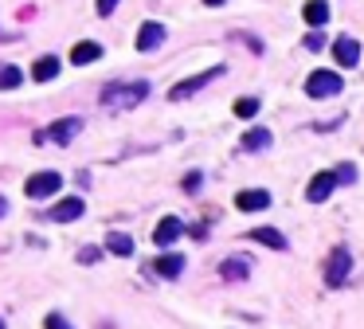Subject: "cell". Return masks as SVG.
Here are the masks:
<instances>
[{"mask_svg":"<svg viewBox=\"0 0 364 329\" xmlns=\"http://www.w3.org/2000/svg\"><path fill=\"white\" fill-rule=\"evenodd\" d=\"M165 24H157V20H145L141 28H137V51H157V47L165 44Z\"/></svg>","mask_w":364,"mask_h":329,"instance_id":"ba28073f","label":"cell"},{"mask_svg":"<svg viewBox=\"0 0 364 329\" xmlns=\"http://www.w3.org/2000/svg\"><path fill=\"white\" fill-rule=\"evenodd\" d=\"M235 114H239V118H254V114H259V99H239L235 102Z\"/></svg>","mask_w":364,"mask_h":329,"instance_id":"7402d4cb","label":"cell"},{"mask_svg":"<svg viewBox=\"0 0 364 329\" xmlns=\"http://www.w3.org/2000/svg\"><path fill=\"white\" fill-rule=\"evenodd\" d=\"M321 44H325V40H321V32H309L306 35V47H309V51H321Z\"/></svg>","mask_w":364,"mask_h":329,"instance_id":"484cf974","label":"cell"},{"mask_svg":"<svg viewBox=\"0 0 364 329\" xmlns=\"http://www.w3.org/2000/svg\"><path fill=\"white\" fill-rule=\"evenodd\" d=\"M0 329H4V321H0Z\"/></svg>","mask_w":364,"mask_h":329,"instance_id":"f546056e","label":"cell"},{"mask_svg":"<svg viewBox=\"0 0 364 329\" xmlns=\"http://www.w3.org/2000/svg\"><path fill=\"white\" fill-rule=\"evenodd\" d=\"M220 274L227 278V282H243V278L251 274V259H243V255H235V259H223Z\"/></svg>","mask_w":364,"mask_h":329,"instance_id":"2e32d148","label":"cell"},{"mask_svg":"<svg viewBox=\"0 0 364 329\" xmlns=\"http://www.w3.org/2000/svg\"><path fill=\"white\" fill-rule=\"evenodd\" d=\"M78 133H83V118H59L51 126H44V130H35L32 142L35 145H67V142H75Z\"/></svg>","mask_w":364,"mask_h":329,"instance_id":"7a4b0ae2","label":"cell"},{"mask_svg":"<svg viewBox=\"0 0 364 329\" xmlns=\"http://www.w3.org/2000/svg\"><path fill=\"white\" fill-rule=\"evenodd\" d=\"M227 67H208V71H200V75H192V78H184V83H177V87L168 90V99L173 102H184V99H192L196 90H204L211 83V78H220Z\"/></svg>","mask_w":364,"mask_h":329,"instance_id":"277c9868","label":"cell"},{"mask_svg":"<svg viewBox=\"0 0 364 329\" xmlns=\"http://www.w3.org/2000/svg\"><path fill=\"white\" fill-rule=\"evenodd\" d=\"M302 16H306L309 28H321V24L329 20V4H325V0H309L306 8H302Z\"/></svg>","mask_w":364,"mask_h":329,"instance_id":"d6986e66","label":"cell"},{"mask_svg":"<svg viewBox=\"0 0 364 329\" xmlns=\"http://www.w3.org/2000/svg\"><path fill=\"white\" fill-rule=\"evenodd\" d=\"M153 271L161 274V278H180V271H184V255H177V251L161 255V259L153 263Z\"/></svg>","mask_w":364,"mask_h":329,"instance_id":"9a60e30c","label":"cell"},{"mask_svg":"<svg viewBox=\"0 0 364 329\" xmlns=\"http://www.w3.org/2000/svg\"><path fill=\"white\" fill-rule=\"evenodd\" d=\"M266 145H270V130L243 133V149H247V153H259V149H266Z\"/></svg>","mask_w":364,"mask_h":329,"instance_id":"ffe728a7","label":"cell"},{"mask_svg":"<svg viewBox=\"0 0 364 329\" xmlns=\"http://www.w3.org/2000/svg\"><path fill=\"white\" fill-rule=\"evenodd\" d=\"M94 4H98V16H110L118 8V0H94Z\"/></svg>","mask_w":364,"mask_h":329,"instance_id":"4316f807","label":"cell"},{"mask_svg":"<svg viewBox=\"0 0 364 329\" xmlns=\"http://www.w3.org/2000/svg\"><path fill=\"white\" fill-rule=\"evenodd\" d=\"M247 239L263 243V247H275V251H286V247H290L286 235H282L278 228H254V231H247Z\"/></svg>","mask_w":364,"mask_h":329,"instance_id":"4fadbf2b","label":"cell"},{"mask_svg":"<svg viewBox=\"0 0 364 329\" xmlns=\"http://www.w3.org/2000/svg\"><path fill=\"white\" fill-rule=\"evenodd\" d=\"M94 59H102V44H94V40H83V44L71 47V63L75 67H90Z\"/></svg>","mask_w":364,"mask_h":329,"instance_id":"5bb4252c","label":"cell"},{"mask_svg":"<svg viewBox=\"0 0 364 329\" xmlns=\"http://www.w3.org/2000/svg\"><path fill=\"white\" fill-rule=\"evenodd\" d=\"M235 208L239 212H263V208H270V192H266V188H243L239 196H235Z\"/></svg>","mask_w":364,"mask_h":329,"instance_id":"30bf717a","label":"cell"},{"mask_svg":"<svg viewBox=\"0 0 364 329\" xmlns=\"http://www.w3.org/2000/svg\"><path fill=\"white\" fill-rule=\"evenodd\" d=\"M333 59H337V67H356L361 63V44L349 40V35H341V40L333 44Z\"/></svg>","mask_w":364,"mask_h":329,"instance_id":"7c38bea8","label":"cell"},{"mask_svg":"<svg viewBox=\"0 0 364 329\" xmlns=\"http://www.w3.org/2000/svg\"><path fill=\"white\" fill-rule=\"evenodd\" d=\"M345 78L333 75V71H313V75L306 78V94L309 99H333V94H341Z\"/></svg>","mask_w":364,"mask_h":329,"instance_id":"3957f363","label":"cell"},{"mask_svg":"<svg viewBox=\"0 0 364 329\" xmlns=\"http://www.w3.org/2000/svg\"><path fill=\"white\" fill-rule=\"evenodd\" d=\"M4 212H8V200H4V196H0V216H4Z\"/></svg>","mask_w":364,"mask_h":329,"instance_id":"83f0119b","label":"cell"},{"mask_svg":"<svg viewBox=\"0 0 364 329\" xmlns=\"http://www.w3.org/2000/svg\"><path fill=\"white\" fill-rule=\"evenodd\" d=\"M59 185H63V176L51 173V169H44V173H32L28 180H24V192L32 200H44V196H55Z\"/></svg>","mask_w":364,"mask_h":329,"instance_id":"5b68a950","label":"cell"},{"mask_svg":"<svg viewBox=\"0 0 364 329\" xmlns=\"http://www.w3.org/2000/svg\"><path fill=\"white\" fill-rule=\"evenodd\" d=\"M149 99V83L145 78H130V83H106L98 90V102L106 110H137Z\"/></svg>","mask_w":364,"mask_h":329,"instance_id":"6da1fadb","label":"cell"},{"mask_svg":"<svg viewBox=\"0 0 364 329\" xmlns=\"http://www.w3.org/2000/svg\"><path fill=\"white\" fill-rule=\"evenodd\" d=\"M349 267H353V255L345 251V247H337L329 255V263H325V286H341L349 278Z\"/></svg>","mask_w":364,"mask_h":329,"instance_id":"8992f818","label":"cell"},{"mask_svg":"<svg viewBox=\"0 0 364 329\" xmlns=\"http://www.w3.org/2000/svg\"><path fill=\"white\" fill-rule=\"evenodd\" d=\"M32 75H35V83H51V78L59 75V59L55 55H40L32 63Z\"/></svg>","mask_w":364,"mask_h":329,"instance_id":"e0dca14e","label":"cell"},{"mask_svg":"<svg viewBox=\"0 0 364 329\" xmlns=\"http://www.w3.org/2000/svg\"><path fill=\"white\" fill-rule=\"evenodd\" d=\"M98 255H102L98 247H83V251H78V263H87V267H90L94 259H98Z\"/></svg>","mask_w":364,"mask_h":329,"instance_id":"cb8c5ba5","label":"cell"},{"mask_svg":"<svg viewBox=\"0 0 364 329\" xmlns=\"http://www.w3.org/2000/svg\"><path fill=\"white\" fill-rule=\"evenodd\" d=\"M200 185H204V176H200V173H188L184 176V192H196Z\"/></svg>","mask_w":364,"mask_h":329,"instance_id":"d4e9b609","label":"cell"},{"mask_svg":"<svg viewBox=\"0 0 364 329\" xmlns=\"http://www.w3.org/2000/svg\"><path fill=\"white\" fill-rule=\"evenodd\" d=\"M20 83H24V78H20V71H16V67H12V63H0V90H16Z\"/></svg>","mask_w":364,"mask_h":329,"instance_id":"44dd1931","label":"cell"},{"mask_svg":"<svg viewBox=\"0 0 364 329\" xmlns=\"http://www.w3.org/2000/svg\"><path fill=\"white\" fill-rule=\"evenodd\" d=\"M341 185L337 180V169H329V173H318L313 180H309V188H306V196H309V204H325V200L333 196V188Z\"/></svg>","mask_w":364,"mask_h":329,"instance_id":"52a82bcc","label":"cell"},{"mask_svg":"<svg viewBox=\"0 0 364 329\" xmlns=\"http://www.w3.org/2000/svg\"><path fill=\"white\" fill-rule=\"evenodd\" d=\"M204 4H208V8H216V4H223V0H204Z\"/></svg>","mask_w":364,"mask_h":329,"instance_id":"f1b7e54d","label":"cell"},{"mask_svg":"<svg viewBox=\"0 0 364 329\" xmlns=\"http://www.w3.org/2000/svg\"><path fill=\"white\" fill-rule=\"evenodd\" d=\"M106 251L118 255V259H130L133 255V239L125 235V231H110V235H106Z\"/></svg>","mask_w":364,"mask_h":329,"instance_id":"ac0fdd59","label":"cell"},{"mask_svg":"<svg viewBox=\"0 0 364 329\" xmlns=\"http://www.w3.org/2000/svg\"><path fill=\"white\" fill-rule=\"evenodd\" d=\"M180 235H184V223H180L177 216H165L161 223H157V231H153V243L157 247H173Z\"/></svg>","mask_w":364,"mask_h":329,"instance_id":"8fae6325","label":"cell"},{"mask_svg":"<svg viewBox=\"0 0 364 329\" xmlns=\"http://www.w3.org/2000/svg\"><path fill=\"white\" fill-rule=\"evenodd\" d=\"M83 212H87V204H83V200H78V196H67V200H59L55 208H47V219H51V223H71V219H78Z\"/></svg>","mask_w":364,"mask_h":329,"instance_id":"9c48e42d","label":"cell"},{"mask_svg":"<svg viewBox=\"0 0 364 329\" xmlns=\"http://www.w3.org/2000/svg\"><path fill=\"white\" fill-rule=\"evenodd\" d=\"M44 329H71V321H67L63 314H47V318H44Z\"/></svg>","mask_w":364,"mask_h":329,"instance_id":"603a6c76","label":"cell"}]
</instances>
